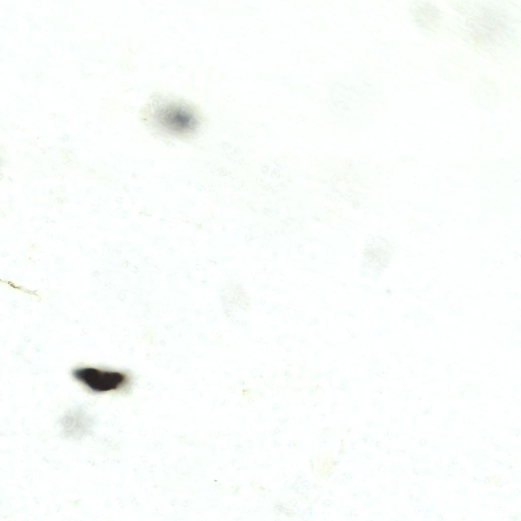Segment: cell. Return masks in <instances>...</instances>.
Listing matches in <instances>:
<instances>
[{
	"mask_svg": "<svg viewBox=\"0 0 521 521\" xmlns=\"http://www.w3.org/2000/svg\"><path fill=\"white\" fill-rule=\"evenodd\" d=\"M151 118L157 128L176 136H187L195 133L200 126L197 113L180 102L158 101L153 105Z\"/></svg>",
	"mask_w": 521,
	"mask_h": 521,
	"instance_id": "obj_1",
	"label": "cell"
},
{
	"mask_svg": "<svg viewBox=\"0 0 521 521\" xmlns=\"http://www.w3.org/2000/svg\"><path fill=\"white\" fill-rule=\"evenodd\" d=\"M72 373L76 381L96 393L121 390L131 382L130 377L124 372L99 368L78 367Z\"/></svg>",
	"mask_w": 521,
	"mask_h": 521,
	"instance_id": "obj_2",
	"label": "cell"
},
{
	"mask_svg": "<svg viewBox=\"0 0 521 521\" xmlns=\"http://www.w3.org/2000/svg\"><path fill=\"white\" fill-rule=\"evenodd\" d=\"M61 423L67 434L79 438L88 432L91 427L92 420L83 411L75 410L65 414Z\"/></svg>",
	"mask_w": 521,
	"mask_h": 521,
	"instance_id": "obj_3",
	"label": "cell"
}]
</instances>
